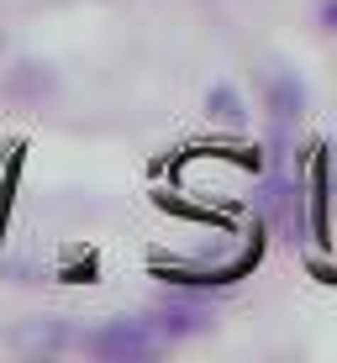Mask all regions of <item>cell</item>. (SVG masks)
Instances as JSON below:
<instances>
[{
  "label": "cell",
  "mask_w": 337,
  "mask_h": 363,
  "mask_svg": "<svg viewBox=\"0 0 337 363\" xmlns=\"http://www.w3.org/2000/svg\"><path fill=\"white\" fill-rule=\"evenodd\" d=\"M84 347L95 358H111V363H137V358L164 353L169 337L153 327V316H116V321H106V327H95L84 337Z\"/></svg>",
  "instance_id": "cell-1"
},
{
  "label": "cell",
  "mask_w": 337,
  "mask_h": 363,
  "mask_svg": "<svg viewBox=\"0 0 337 363\" xmlns=\"http://www.w3.org/2000/svg\"><path fill=\"white\" fill-rule=\"evenodd\" d=\"M264 111L280 132H290L306 111V84L295 79L290 69H264Z\"/></svg>",
  "instance_id": "cell-2"
},
{
  "label": "cell",
  "mask_w": 337,
  "mask_h": 363,
  "mask_svg": "<svg viewBox=\"0 0 337 363\" xmlns=\"http://www.w3.org/2000/svg\"><path fill=\"white\" fill-rule=\"evenodd\" d=\"M148 316H153V327L174 342V337H195V332H206V321H211V300H201V295H169L164 306H153Z\"/></svg>",
  "instance_id": "cell-3"
},
{
  "label": "cell",
  "mask_w": 337,
  "mask_h": 363,
  "mask_svg": "<svg viewBox=\"0 0 337 363\" xmlns=\"http://www.w3.org/2000/svg\"><path fill=\"white\" fill-rule=\"evenodd\" d=\"M206 116L221 121V127H248V111H243V95L232 84H211L206 90Z\"/></svg>",
  "instance_id": "cell-4"
},
{
  "label": "cell",
  "mask_w": 337,
  "mask_h": 363,
  "mask_svg": "<svg viewBox=\"0 0 337 363\" xmlns=\"http://www.w3.org/2000/svg\"><path fill=\"white\" fill-rule=\"evenodd\" d=\"M69 342V327H58V321H43L37 332H16V347H32V353H43V347H64Z\"/></svg>",
  "instance_id": "cell-5"
},
{
  "label": "cell",
  "mask_w": 337,
  "mask_h": 363,
  "mask_svg": "<svg viewBox=\"0 0 337 363\" xmlns=\"http://www.w3.org/2000/svg\"><path fill=\"white\" fill-rule=\"evenodd\" d=\"M321 27L337 32V0H321Z\"/></svg>",
  "instance_id": "cell-6"
}]
</instances>
